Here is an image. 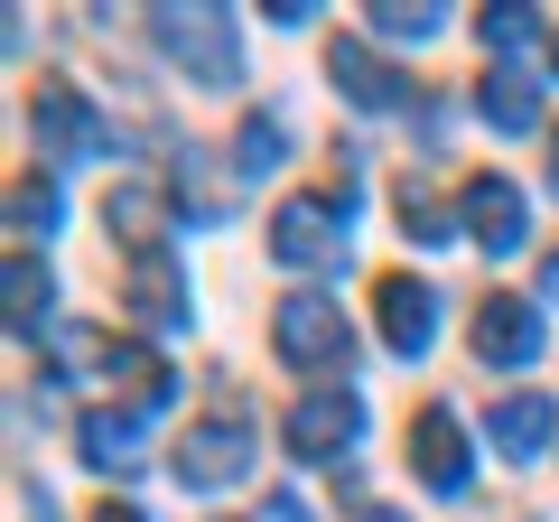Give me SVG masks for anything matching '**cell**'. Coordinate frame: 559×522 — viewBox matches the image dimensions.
<instances>
[{
    "label": "cell",
    "instance_id": "1",
    "mask_svg": "<svg viewBox=\"0 0 559 522\" xmlns=\"http://www.w3.org/2000/svg\"><path fill=\"white\" fill-rule=\"evenodd\" d=\"M150 38H159V57L178 66L187 84H205V94H234V84H242L234 10H205V0H187V10H150Z\"/></svg>",
    "mask_w": 559,
    "mask_h": 522
},
{
    "label": "cell",
    "instance_id": "2",
    "mask_svg": "<svg viewBox=\"0 0 559 522\" xmlns=\"http://www.w3.org/2000/svg\"><path fill=\"white\" fill-rule=\"evenodd\" d=\"M271 345H280V364H299V373H345L355 327H345V308L326 299V289H289V299L271 308Z\"/></svg>",
    "mask_w": 559,
    "mask_h": 522
},
{
    "label": "cell",
    "instance_id": "3",
    "mask_svg": "<svg viewBox=\"0 0 559 522\" xmlns=\"http://www.w3.org/2000/svg\"><path fill=\"white\" fill-rule=\"evenodd\" d=\"M168 476H178L187 495H224V485H242V476H252V420H242V411L197 420L178 448H168Z\"/></svg>",
    "mask_w": 559,
    "mask_h": 522
},
{
    "label": "cell",
    "instance_id": "4",
    "mask_svg": "<svg viewBox=\"0 0 559 522\" xmlns=\"http://www.w3.org/2000/svg\"><path fill=\"white\" fill-rule=\"evenodd\" d=\"M28 131H38V159H112V121L57 75L28 84Z\"/></svg>",
    "mask_w": 559,
    "mask_h": 522
},
{
    "label": "cell",
    "instance_id": "5",
    "mask_svg": "<svg viewBox=\"0 0 559 522\" xmlns=\"http://www.w3.org/2000/svg\"><path fill=\"white\" fill-rule=\"evenodd\" d=\"M271 252L289 261V271H345V205L289 197V205L271 215Z\"/></svg>",
    "mask_w": 559,
    "mask_h": 522
},
{
    "label": "cell",
    "instance_id": "6",
    "mask_svg": "<svg viewBox=\"0 0 559 522\" xmlns=\"http://www.w3.org/2000/svg\"><path fill=\"white\" fill-rule=\"evenodd\" d=\"M355 429H364V402L345 392V382H318V392H308V402L289 411V429H280V439H289V458L336 466L345 448H355Z\"/></svg>",
    "mask_w": 559,
    "mask_h": 522
},
{
    "label": "cell",
    "instance_id": "7",
    "mask_svg": "<svg viewBox=\"0 0 559 522\" xmlns=\"http://www.w3.org/2000/svg\"><path fill=\"white\" fill-rule=\"evenodd\" d=\"M457 234H466V242H485V252H522V242H532L522 187H513V178H495V168H485V178H466V187H457Z\"/></svg>",
    "mask_w": 559,
    "mask_h": 522
},
{
    "label": "cell",
    "instance_id": "8",
    "mask_svg": "<svg viewBox=\"0 0 559 522\" xmlns=\"http://www.w3.org/2000/svg\"><path fill=\"white\" fill-rule=\"evenodd\" d=\"M466 345H476V364H532V355H540V308L513 299V289H485Z\"/></svg>",
    "mask_w": 559,
    "mask_h": 522
},
{
    "label": "cell",
    "instance_id": "9",
    "mask_svg": "<svg viewBox=\"0 0 559 522\" xmlns=\"http://www.w3.org/2000/svg\"><path fill=\"white\" fill-rule=\"evenodd\" d=\"M411 466H419L429 495H466V429H457V411H448V402H429L411 420Z\"/></svg>",
    "mask_w": 559,
    "mask_h": 522
},
{
    "label": "cell",
    "instance_id": "10",
    "mask_svg": "<svg viewBox=\"0 0 559 522\" xmlns=\"http://www.w3.org/2000/svg\"><path fill=\"white\" fill-rule=\"evenodd\" d=\"M373 308H382V345H392V355H429V336H439V299H429L411 271H382Z\"/></svg>",
    "mask_w": 559,
    "mask_h": 522
},
{
    "label": "cell",
    "instance_id": "11",
    "mask_svg": "<svg viewBox=\"0 0 559 522\" xmlns=\"http://www.w3.org/2000/svg\"><path fill=\"white\" fill-rule=\"evenodd\" d=\"M485 439H495L503 458H540V448L559 439V402L550 392H503V402L485 411Z\"/></svg>",
    "mask_w": 559,
    "mask_h": 522
},
{
    "label": "cell",
    "instance_id": "12",
    "mask_svg": "<svg viewBox=\"0 0 559 522\" xmlns=\"http://www.w3.org/2000/svg\"><path fill=\"white\" fill-rule=\"evenodd\" d=\"M326 75H336V94L364 103V112H392L401 103V66H382L364 38H326Z\"/></svg>",
    "mask_w": 559,
    "mask_h": 522
},
{
    "label": "cell",
    "instance_id": "13",
    "mask_svg": "<svg viewBox=\"0 0 559 522\" xmlns=\"http://www.w3.org/2000/svg\"><path fill=\"white\" fill-rule=\"evenodd\" d=\"M103 234H121V252H168V197L159 187H112L103 197Z\"/></svg>",
    "mask_w": 559,
    "mask_h": 522
},
{
    "label": "cell",
    "instance_id": "14",
    "mask_svg": "<svg viewBox=\"0 0 559 522\" xmlns=\"http://www.w3.org/2000/svg\"><path fill=\"white\" fill-rule=\"evenodd\" d=\"M476 112L495 121L503 141H522V131L540 121V84L522 75V66H485V84H476Z\"/></svg>",
    "mask_w": 559,
    "mask_h": 522
},
{
    "label": "cell",
    "instance_id": "15",
    "mask_svg": "<svg viewBox=\"0 0 559 522\" xmlns=\"http://www.w3.org/2000/svg\"><path fill=\"white\" fill-rule=\"evenodd\" d=\"M75 448H84V466H103V476H131V466H140V420H131V411H84Z\"/></svg>",
    "mask_w": 559,
    "mask_h": 522
},
{
    "label": "cell",
    "instance_id": "16",
    "mask_svg": "<svg viewBox=\"0 0 559 522\" xmlns=\"http://www.w3.org/2000/svg\"><path fill=\"white\" fill-rule=\"evenodd\" d=\"M131 308L150 327H187V281H178V261H168V252H140L131 261Z\"/></svg>",
    "mask_w": 559,
    "mask_h": 522
},
{
    "label": "cell",
    "instance_id": "17",
    "mask_svg": "<svg viewBox=\"0 0 559 522\" xmlns=\"http://www.w3.org/2000/svg\"><path fill=\"white\" fill-rule=\"evenodd\" d=\"M47 299H57L47 261H38V252H10V336H38V327H47Z\"/></svg>",
    "mask_w": 559,
    "mask_h": 522
},
{
    "label": "cell",
    "instance_id": "18",
    "mask_svg": "<svg viewBox=\"0 0 559 522\" xmlns=\"http://www.w3.org/2000/svg\"><path fill=\"white\" fill-rule=\"evenodd\" d=\"M66 215V197H57V178H38V168H20V178H10V234H20V252L28 242L47 234V224Z\"/></svg>",
    "mask_w": 559,
    "mask_h": 522
},
{
    "label": "cell",
    "instance_id": "19",
    "mask_svg": "<svg viewBox=\"0 0 559 522\" xmlns=\"http://www.w3.org/2000/svg\"><path fill=\"white\" fill-rule=\"evenodd\" d=\"M476 38L503 47V57H522V47H550L559 28H540V10H522V0H495V10H476Z\"/></svg>",
    "mask_w": 559,
    "mask_h": 522
},
{
    "label": "cell",
    "instance_id": "20",
    "mask_svg": "<svg viewBox=\"0 0 559 522\" xmlns=\"http://www.w3.org/2000/svg\"><path fill=\"white\" fill-rule=\"evenodd\" d=\"M401 234H411V242H457V215H448V205L439 197H429V187H419V178H401Z\"/></svg>",
    "mask_w": 559,
    "mask_h": 522
},
{
    "label": "cell",
    "instance_id": "21",
    "mask_svg": "<svg viewBox=\"0 0 559 522\" xmlns=\"http://www.w3.org/2000/svg\"><path fill=\"white\" fill-rule=\"evenodd\" d=\"M439 28H448V10H439V0H373V38H439Z\"/></svg>",
    "mask_w": 559,
    "mask_h": 522
},
{
    "label": "cell",
    "instance_id": "22",
    "mask_svg": "<svg viewBox=\"0 0 559 522\" xmlns=\"http://www.w3.org/2000/svg\"><path fill=\"white\" fill-rule=\"evenodd\" d=\"M234 150H242V159H234L242 178H261V168H280V150H289V131H280V112H252V121H242V141H234Z\"/></svg>",
    "mask_w": 559,
    "mask_h": 522
},
{
    "label": "cell",
    "instance_id": "23",
    "mask_svg": "<svg viewBox=\"0 0 559 522\" xmlns=\"http://www.w3.org/2000/svg\"><path fill=\"white\" fill-rule=\"evenodd\" d=\"M178 197H187V205H197V215H205V224H215V215H224V187H215V178H205V150H187V159H178Z\"/></svg>",
    "mask_w": 559,
    "mask_h": 522
},
{
    "label": "cell",
    "instance_id": "24",
    "mask_svg": "<svg viewBox=\"0 0 559 522\" xmlns=\"http://www.w3.org/2000/svg\"><path fill=\"white\" fill-rule=\"evenodd\" d=\"M94 522H150V513H140V503H112V495H103V503H94Z\"/></svg>",
    "mask_w": 559,
    "mask_h": 522
},
{
    "label": "cell",
    "instance_id": "25",
    "mask_svg": "<svg viewBox=\"0 0 559 522\" xmlns=\"http://www.w3.org/2000/svg\"><path fill=\"white\" fill-rule=\"evenodd\" d=\"M540 289H550V299H559V252H550V261H540Z\"/></svg>",
    "mask_w": 559,
    "mask_h": 522
},
{
    "label": "cell",
    "instance_id": "26",
    "mask_svg": "<svg viewBox=\"0 0 559 522\" xmlns=\"http://www.w3.org/2000/svg\"><path fill=\"white\" fill-rule=\"evenodd\" d=\"M355 522H401V513H382V503H364V513H355Z\"/></svg>",
    "mask_w": 559,
    "mask_h": 522
},
{
    "label": "cell",
    "instance_id": "27",
    "mask_svg": "<svg viewBox=\"0 0 559 522\" xmlns=\"http://www.w3.org/2000/svg\"><path fill=\"white\" fill-rule=\"evenodd\" d=\"M550 187H559V141H550Z\"/></svg>",
    "mask_w": 559,
    "mask_h": 522
},
{
    "label": "cell",
    "instance_id": "28",
    "mask_svg": "<svg viewBox=\"0 0 559 522\" xmlns=\"http://www.w3.org/2000/svg\"><path fill=\"white\" fill-rule=\"evenodd\" d=\"M550 66H559V38H550Z\"/></svg>",
    "mask_w": 559,
    "mask_h": 522
}]
</instances>
